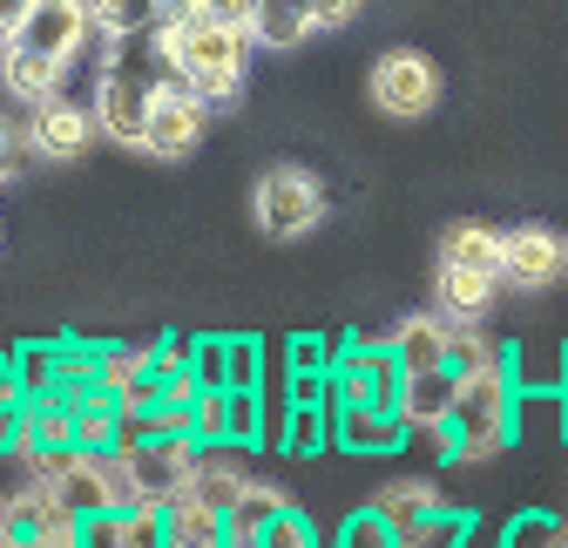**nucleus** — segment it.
Segmentation results:
<instances>
[{
    "instance_id": "obj_16",
    "label": "nucleus",
    "mask_w": 568,
    "mask_h": 548,
    "mask_svg": "<svg viewBox=\"0 0 568 548\" xmlns=\"http://www.w3.org/2000/svg\"><path fill=\"white\" fill-rule=\"evenodd\" d=\"M440 264H474V271H508V231H487V224H447L440 237Z\"/></svg>"
},
{
    "instance_id": "obj_20",
    "label": "nucleus",
    "mask_w": 568,
    "mask_h": 548,
    "mask_svg": "<svg viewBox=\"0 0 568 548\" xmlns=\"http://www.w3.org/2000/svg\"><path fill=\"white\" fill-rule=\"evenodd\" d=\"M494 359H508V353L487 338L480 318H447V366H454L460 379H467V373H487Z\"/></svg>"
},
{
    "instance_id": "obj_14",
    "label": "nucleus",
    "mask_w": 568,
    "mask_h": 548,
    "mask_svg": "<svg viewBox=\"0 0 568 548\" xmlns=\"http://www.w3.org/2000/svg\"><path fill=\"white\" fill-rule=\"evenodd\" d=\"M386 338H393V353H399L406 373L447 366V312H413V318H399Z\"/></svg>"
},
{
    "instance_id": "obj_19",
    "label": "nucleus",
    "mask_w": 568,
    "mask_h": 548,
    "mask_svg": "<svg viewBox=\"0 0 568 548\" xmlns=\"http://www.w3.org/2000/svg\"><path fill=\"white\" fill-rule=\"evenodd\" d=\"M325 447H338V420L325 414V406H298V399H292V414H284V434H277V454L312 460V454H325Z\"/></svg>"
},
{
    "instance_id": "obj_21",
    "label": "nucleus",
    "mask_w": 568,
    "mask_h": 548,
    "mask_svg": "<svg viewBox=\"0 0 568 548\" xmlns=\"http://www.w3.org/2000/svg\"><path fill=\"white\" fill-rule=\"evenodd\" d=\"M89 14L109 41L122 34H156L163 28V0H89Z\"/></svg>"
},
{
    "instance_id": "obj_26",
    "label": "nucleus",
    "mask_w": 568,
    "mask_h": 548,
    "mask_svg": "<svg viewBox=\"0 0 568 548\" xmlns=\"http://www.w3.org/2000/svg\"><path fill=\"white\" fill-rule=\"evenodd\" d=\"M264 373H271V346L257 332H231V386L251 393V386H264Z\"/></svg>"
},
{
    "instance_id": "obj_17",
    "label": "nucleus",
    "mask_w": 568,
    "mask_h": 548,
    "mask_svg": "<svg viewBox=\"0 0 568 548\" xmlns=\"http://www.w3.org/2000/svg\"><path fill=\"white\" fill-rule=\"evenodd\" d=\"M257 48H271V54H298L312 34H318V21L298 8V0H257Z\"/></svg>"
},
{
    "instance_id": "obj_38",
    "label": "nucleus",
    "mask_w": 568,
    "mask_h": 548,
    "mask_svg": "<svg viewBox=\"0 0 568 548\" xmlns=\"http://www.w3.org/2000/svg\"><path fill=\"white\" fill-rule=\"evenodd\" d=\"M28 8H34V0H0V41H14V34H21Z\"/></svg>"
},
{
    "instance_id": "obj_23",
    "label": "nucleus",
    "mask_w": 568,
    "mask_h": 548,
    "mask_svg": "<svg viewBox=\"0 0 568 548\" xmlns=\"http://www.w3.org/2000/svg\"><path fill=\"white\" fill-rule=\"evenodd\" d=\"M284 508H292V501H284V488H271V481H251V488H244V501L231 508V535H251V541H257V535H264V528H271Z\"/></svg>"
},
{
    "instance_id": "obj_4",
    "label": "nucleus",
    "mask_w": 568,
    "mask_h": 548,
    "mask_svg": "<svg viewBox=\"0 0 568 548\" xmlns=\"http://www.w3.org/2000/svg\"><path fill=\"white\" fill-rule=\"evenodd\" d=\"M434 102H440V75H434V61L419 48H386L373 61V109L379 115L419 122V115H434Z\"/></svg>"
},
{
    "instance_id": "obj_6",
    "label": "nucleus",
    "mask_w": 568,
    "mask_h": 548,
    "mask_svg": "<svg viewBox=\"0 0 568 548\" xmlns=\"http://www.w3.org/2000/svg\"><path fill=\"white\" fill-rule=\"evenodd\" d=\"M150 109H156V82H135V75L102 68V82H95V122H102L109 143L142 150V135H150Z\"/></svg>"
},
{
    "instance_id": "obj_33",
    "label": "nucleus",
    "mask_w": 568,
    "mask_h": 548,
    "mask_svg": "<svg viewBox=\"0 0 568 548\" xmlns=\"http://www.w3.org/2000/svg\"><path fill=\"white\" fill-rule=\"evenodd\" d=\"M150 366L170 379V373H196V332H163L150 346Z\"/></svg>"
},
{
    "instance_id": "obj_29",
    "label": "nucleus",
    "mask_w": 568,
    "mask_h": 548,
    "mask_svg": "<svg viewBox=\"0 0 568 548\" xmlns=\"http://www.w3.org/2000/svg\"><path fill=\"white\" fill-rule=\"evenodd\" d=\"M257 548H332V541H318V521H312L305 508H284V515L257 535Z\"/></svg>"
},
{
    "instance_id": "obj_11",
    "label": "nucleus",
    "mask_w": 568,
    "mask_h": 548,
    "mask_svg": "<svg viewBox=\"0 0 568 548\" xmlns=\"http://www.w3.org/2000/svg\"><path fill=\"white\" fill-rule=\"evenodd\" d=\"M61 75H68L61 54H34V48H21V41H0V82H8L14 102L34 109V102L61 95Z\"/></svg>"
},
{
    "instance_id": "obj_8",
    "label": "nucleus",
    "mask_w": 568,
    "mask_h": 548,
    "mask_svg": "<svg viewBox=\"0 0 568 548\" xmlns=\"http://www.w3.org/2000/svg\"><path fill=\"white\" fill-rule=\"evenodd\" d=\"M89 34H102V28H95V14H89V0H34L14 41H21V48H34V54H61V61H75Z\"/></svg>"
},
{
    "instance_id": "obj_28",
    "label": "nucleus",
    "mask_w": 568,
    "mask_h": 548,
    "mask_svg": "<svg viewBox=\"0 0 568 548\" xmlns=\"http://www.w3.org/2000/svg\"><path fill=\"white\" fill-rule=\"evenodd\" d=\"M34 481H41V474H34V447L8 440V447H0V508H14Z\"/></svg>"
},
{
    "instance_id": "obj_37",
    "label": "nucleus",
    "mask_w": 568,
    "mask_h": 548,
    "mask_svg": "<svg viewBox=\"0 0 568 548\" xmlns=\"http://www.w3.org/2000/svg\"><path fill=\"white\" fill-rule=\"evenodd\" d=\"M21 548H82V521H75V528H48V535H28Z\"/></svg>"
},
{
    "instance_id": "obj_40",
    "label": "nucleus",
    "mask_w": 568,
    "mask_h": 548,
    "mask_svg": "<svg viewBox=\"0 0 568 548\" xmlns=\"http://www.w3.org/2000/svg\"><path fill=\"white\" fill-rule=\"evenodd\" d=\"M176 8H196V0H163V14H176Z\"/></svg>"
},
{
    "instance_id": "obj_2",
    "label": "nucleus",
    "mask_w": 568,
    "mask_h": 548,
    "mask_svg": "<svg viewBox=\"0 0 568 548\" xmlns=\"http://www.w3.org/2000/svg\"><path fill=\"white\" fill-rule=\"evenodd\" d=\"M515 353L508 359H494L487 373H467L460 379V406H454V460L480 467L494 454H508L521 440L515 427V399H521V379H508Z\"/></svg>"
},
{
    "instance_id": "obj_24",
    "label": "nucleus",
    "mask_w": 568,
    "mask_h": 548,
    "mask_svg": "<svg viewBox=\"0 0 568 548\" xmlns=\"http://www.w3.org/2000/svg\"><path fill=\"white\" fill-rule=\"evenodd\" d=\"M142 373H150V346H95V386L129 393Z\"/></svg>"
},
{
    "instance_id": "obj_1",
    "label": "nucleus",
    "mask_w": 568,
    "mask_h": 548,
    "mask_svg": "<svg viewBox=\"0 0 568 548\" xmlns=\"http://www.w3.org/2000/svg\"><path fill=\"white\" fill-rule=\"evenodd\" d=\"M156 41H163V54H170V61H183V68H190L196 102L231 109V102L244 95V68H251V54H257V28L217 21V14H210L203 0H196V8L163 14Z\"/></svg>"
},
{
    "instance_id": "obj_7",
    "label": "nucleus",
    "mask_w": 568,
    "mask_h": 548,
    "mask_svg": "<svg viewBox=\"0 0 568 548\" xmlns=\"http://www.w3.org/2000/svg\"><path fill=\"white\" fill-rule=\"evenodd\" d=\"M203 122H210V102H196V95H183V89H156L150 135H142V156H156V163H183V156L203 143Z\"/></svg>"
},
{
    "instance_id": "obj_22",
    "label": "nucleus",
    "mask_w": 568,
    "mask_h": 548,
    "mask_svg": "<svg viewBox=\"0 0 568 548\" xmlns=\"http://www.w3.org/2000/svg\"><path fill=\"white\" fill-rule=\"evenodd\" d=\"M332 548H406V535L366 501V508H352L345 521H338V535H332Z\"/></svg>"
},
{
    "instance_id": "obj_34",
    "label": "nucleus",
    "mask_w": 568,
    "mask_h": 548,
    "mask_svg": "<svg viewBox=\"0 0 568 548\" xmlns=\"http://www.w3.org/2000/svg\"><path fill=\"white\" fill-rule=\"evenodd\" d=\"M82 548H129V508L82 515Z\"/></svg>"
},
{
    "instance_id": "obj_3",
    "label": "nucleus",
    "mask_w": 568,
    "mask_h": 548,
    "mask_svg": "<svg viewBox=\"0 0 568 548\" xmlns=\"http://www.w3.org/2000/svg\"><path fill=\"white\" fill-rule=\"evenodd\" d=\"M251 211H257V231H264V237L292 244V237H305V231L325 217V190H318V176H312V170L277 163V170H264V176H257Z\"/></svg>"
},
{
    "instance_id": "obj_35",
    "label": "nucleus",
    "mask_w": 568,
    "mask_h": 548,
    "mask_svg": "<svg viewBox=\"0 0 568 548\" xmlns=\"http://www.w3.org/2000/svg\"><path fill=\"white\" fill-rule=\"evenodd\" d=\"M298 8H305L318 28H345L352 14H359V0H298Z\"/></svg>"
},
{
    "instance_id": "obj_30",
    "label": "nucleus",
    "mask_w": 568,
    "mask_h": 548,
    "mask_svg": "<svg viewBox=\"0 0 568 548\" xmlns=\"http://www.w3.org/2000/svg\"><path fill=\"white\" fill-rule=\"evenodd\" d=\"M196 440L203 447H224L231 440V386H203V399H196Z\"/></svg>"
},
{
    "instance_id": "obj_31",
    "label": "nucleus",
    "mask_w": 568,
    "mask_h": 548,
    "mask_svg": "<svg viewBox=\"0 0 568 548\" xmlns=\"http://www.w3.org/2000/svg\"><path fill=\"white\" fill-rule=\"evenodd\" d=\"M231 440H237V447H251V454H257V447H271V440H264V399H257V386H251V393H237V386H231Z\"/></svg>"
},
{
    "instance_id": "obj_27",
    "label": "nucleus",
    "mask_w": 568,
    "mask_h": 548,
    "mask_svg": "<svg viewBox=\"0 0 568 548\" xmlns=\"http://www.w3.org/2000/svg\"><path fill=\"white\" fill-rule=\"evenodd\" d=\"M555 535H561V515H548V508H521V515H508L501 548H555Z\"/></svg>"
},
{
    "instance_id": "obj_5",
    "label": "nucleus",
    "mask_w": 568,
    "mask_h": 548,
    "mask_svg": "<svg viewBox=\"0 0 568 548\" xmlns=\"http://www.w3.org/2000/svg\"><path fill=\"white\" fill-rule=\"evenodd\" d=\"M102 135L95 122V102H68V95H48L34 102V122H28V150L48 156V163H75L89 143Z\"/></svg>"
},
{
    "instance_id": "obj_12",
    "label": "nucleus",
    "mask_w": 568,
    "mask_h": 548,
    "mask_svg": "<svg viewBox=\"0 0 568 548\" xmlns=\"http://www.w3.org/2000/svg\"><path fill=\"white\" fill-rule=\"evenodd\" d=\"M460 406V373L454 366H426V373H406V393H399V414L406 427H447Z\"/></svg>"
},
{
    "instance_id": "obj_9",
    "label": "nucleus",
    "mask_w": 568,
    "mask_h": 548,
    "mask_svg": "<svg viewBox=\"0 0 568 548\" xmlns=\"http://www.w3.org/2000/svg\"><path fill=\"white\" fill-rule=\"evenodd\" d=\"M561 271H568V244H561L555 231H541V224L508 231V271H501L508 285L541 292V285H555V278H561Z\"/></svg>"
},
{
    "instance_id": "obj_13",
    "label": "nucleus",
    "mask_w": 568,
    "mask_h": 548,
    "mask_svg": "<svg viewBox=\"0 0 568 548\" xmlns=\"http://www.w3.org/2000/svg\"><path fill=\"white\" fill-rule=\"evenodd\" d=\"M163 535H170V548H224V541H231V515L210 508L196 488H183V495L163 508Z\"/></svg>"
},
{
    "instance_id": "obj_39",
    "label": "nucleus",
    "mask_w": 568,
    "mask_h": 548,
    "mask_svg": "<svg viewBox=\"0 0 568 548\" xmlns=\"http://www.w3.org/2000/svg\"><path fill=\"white\" fill-rule=\"evenodd\" d=\"M14 163H21V143H14V129H8V122H0V183H8V176H14Z\"/></svg>"
},
{
    "instance_id": "obj_25",
    "label": "nucleus",
    "mask_w": 568,
    "mask_h": 548,
    "mask_svg": "<svg viewBox=\"0 0 568 548\" xmlns=\"http://www.w3.org/2000/svg\"><path fill=\"white\" fill-rule=\"evenodd\" d=\"M8 366L21 373L28 399H41V393H54V386H61V346H14V353H8Z\"/></svg>"
},
{
    "instance_id": "obj_10",
    "label": "nucleus",
    "mask_w": 568,
    "mask_h": 548,
    "mask_svg": "<svg viewBox=\"0 0 568 548\" xmlns=\"http://www.w3.org/2000/svg\"><path fill=\"white\" fill-rule=\"evenodd\" d=\"M406 440H413V427H406V414H393V406H345L338 414V447L345 454L386 460V454H406Z\"/></svg>"
},
{
    "instance_id": "obj_15",
    "label": "nucleus",
    "mask_w": 568,
    "mask_h": 548,
    "mask_svg": "<svg viewBox=\"0 0 568 548\" xmlns=\"http://www.w3.org/2000/svg\"><path fill=\"white\" fill-rule=\"evenodd\" d=\"M494 285H501L494 271H474V264H440L434 298H440V312H447V318H487Z\"/></svg>"
},
{
    "instance_id": "obj_32",
    "label": "nucleus",
    "mask_w": 568,
    "mask_h": 548,
    "mask_svg": "<svg viewBox=\"0 0 568 548\" xmlns=\"http://www.w3.org/2000/svg\"><path fill=\"white\" fill-rule=\"evenodd\" d=\"M196 379L231 386V332H196Z\"/></svg>"
},
{
    "instance_id": "obj_36",
    "label": "nucleus",
    "mask_w": 568,
    "mask_h": 548,
    "mask_svg": "<svg viewBox=\"0 0 568 548\" xmlns=\"http://www.w3.org/2000/svg\"><path fill=\"white\" fill-rule=\"evenodd\" d=\"M203 8L217 14V21H237V28H251V21H257V0H203Z\"/></svg>"
},
{
    "instance_id": "obj_18",
    "label": "nucleus",
    "mask_w": 568,
    "mask_h": 548,
    "mask_svg": "<svg viewBox=\"0 0 568 548\" xmlns=\"http://www.w3.org/2000/svg\"><path fill=\"white\" fill-rule=\"evenodd\" d=\"M373 508H379V515L406 535L413 521H426V515L440 508V488L426 481V474H406V481H379V488H373Z\"/></svg>"
},
{
    "instance_id": "obj_41",
    "label": "nucleus",
    "mask_w": 568,
    "mask_h": 548,
    "mask_svg": "<svg viewBox=\"0 0 568 548\" xmlns=\"http://www.w3.org/2000/svg\"><path fill=\"white\" fill-rule=\"evenodd\" d=\"M555 548H568V521H561V535H555Z\"/></svg>"
}]
</instances>
